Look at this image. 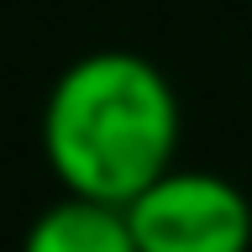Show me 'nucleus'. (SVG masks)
<instances>
[{
	"label": "nucleus",
	"instance_id": "1",
	"mask_svg": "<svg viewBox=\"0 0 252 252\" xmlns=\"http://www.w3.org/2000/svg\"><path fill=\"white\" fill-rule=\"evenodd\" d=\"M179 100L158 63L90 53L68 63L42 110V153L68 194L126 205L173 168Z\"/></svg>",
	"mask_w": 252,
	"mask_h": 252
},
{
	"label": "nucleus",
	"instance_id": "2",
	"mask_svg": "<svg viewBox=\"0 0 252 252\" xmlns=\"http://www.w3.org/2000/svg\"><path fill=\"white\" fill-rule=\"evenodd\" d=\"M126 220L142 252H247L252 205L247 194L200 168H168L163 179L126 200Z\"/></svg>",
	"mask_w": 252,
	"mask_h": 252
},
{
	"label": "nucleus",
	"instance_id": "3",
	"mask_svg": "<svg viewBox=\"0 0 252 252\" xmlns=\"http://www.w3.org/2000/svg\"><path fill=\"white\" fill-rule=\"evenodd\" d=\"M21 252H142L137 231L126 220V205L90 200V194H63L32 220Z\"/></svg>",
	"mask_w": 252,
	"mask_h": 252
}]
</instances>
